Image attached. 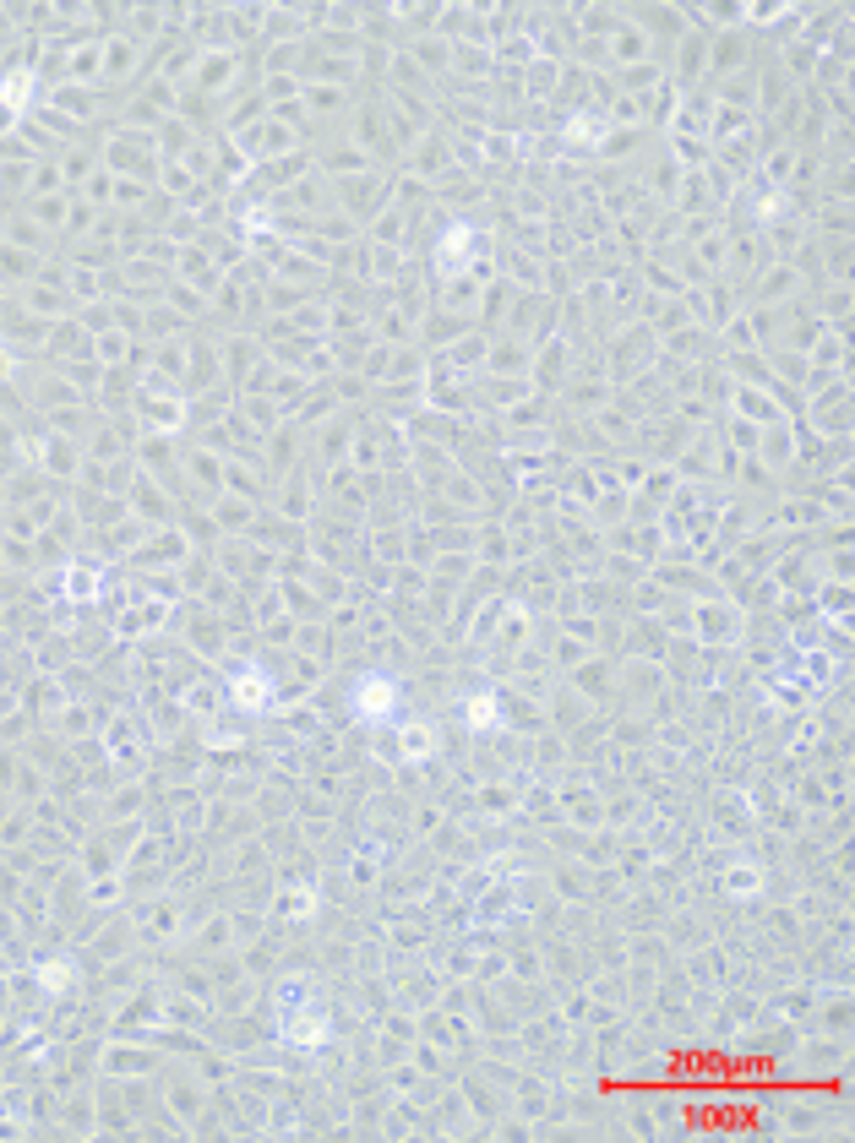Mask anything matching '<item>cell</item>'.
Here are the masks:
<instances>
[{
	"label": "cell",
	"instance_id": "cell-1",
	"mask_svg": "<svg viewBox=\"0 0 855 1143\" xmlns=\"http://www.w3.org/2000/svg\"><path fill=\"white\" fill-rule=\"evenodd\" d=\"M349 708L360 724H398L403 719V686L382 670H365L360 681L349 686Z\"/></svg>",
	"mask_w": 855,
	"mask_h": 1143
},
{
	"label": "cell",
	"instance_id": "cell-2",
	"mask_svg": "<svg viewBox=\"0 0 855 1143\" xmlns=\"http://www.w3.org/2000/svg\"><path fill=\"white\" fill-rule=\"evenodd\" d=\"M480 251H485V235L469 218H453V224L436 235V267H442V273H469V267L480 262Z\"/></svg>",
	"mask_w": 855,
	"mask_h": 1143
},
{
	"label": "cell",
	"instance_id": "cell-3",
	"mask_svg": "<svg viewBox=\"0 0 855 1143\" xmlns=\"http://www.w3.org/2000/svg\"><path fill=\"white\" fill-rule=\"evenodd\" d=\"M463 724H469L474 735L480 730H502L507 714H502V692L496 686H480V692H469L463 697Z\"/></svg>",
	"mask_w": 855,
	"mask_h": 1143
},
{
	"label": "cell",
	"instance_id": "cell-4",
	"mask_svg": "<svg viewBox=\"0 0 855 1143\" xmlns=\"http://www.w3.org/2000/svg\"><path fill=\"white\" fill-rule=\"evenodd\" d=\"M240 697H246V708H273V681H262V675H240Z\"/></svg>",
	"mask_w": 855,
	"mask_h": 1143
},
{
	"label": "cell",
	"instance_id": "cell-5",
	"mask_svg": "<svg viewBox=\"0 0 855 1143\" xmlns=\"http://www.w3.org/2000/svg\"><path fill=\"white\" fill-rule=\"evenodd\" d=\"M431 752H436V735L425 730V724H414V730L403 735V757H409V762H425Z\"/></svg>",
	"mask_w": 855,
	"mask_h": 1143
},
{
	"label": "cell",
	"instance_id": "cell-6",
	"mask_svg": "<svg viewBox=\"0 0 855 1143\" xmlns=\"http://www.w3.org/2000/svg\"><path fill=\"white\" fill-rule=\"evenodd\" d=\"M730 893H763V871H757V866H736V871H730Z\"/></svg>",
	"mask_w": 855,
	"mask_h": 1143
}]
</instances>
